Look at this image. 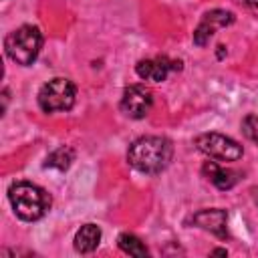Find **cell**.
Returning <instances> with one entry per match:
<instances>
[{
	"label": "cell",
	"instance_id": "3",
	"mask_svg": "<svg viewBox=\"0 0 258 258\" xmlns=\"http://www.w3.org/2000/svg\"><path fill=\"white\" fill-rule=\"evenodd\" d=\"M40 48H42V34H40V30H38L36 26H32V24H24V26L12 30V32L6 36V40H4V50H6V54H8L14 62H18V64H22V67L32 64V62L38 58Z\"/></svg>",
	"mask_w": 258,
	"mask_h": 258
},
{
	"label": "cell",
	"instance_id": "8",
	"mask_svg": "<svg viewBox=\"0 0 258 258\" xmlns=\"http://www.w3.org/2000/svg\"><path fill=\"white\" fill-rule=\"evenodd\" d=\"M181 62L179 60H169L167 56H157V58H143L135 64V73L143 81H155L161 83L167 79L169 71H179Z\"/></svg>",
	"mask_w": 258,
	"mask_h": 258
},
{
	"label": "cell",
	"instance_id": "9",
	"mask_svg": "<svg viewBox=\"0 0 258 258\" xmlns=\"http://www.w3.org/2000/svg\"><path fill=\"white\" fill-rule=\"evenodd\" d=\"M191 222H194L198 228L208 230V232H212L214 236H218V238H222V240L228 238V228H226L228 216H226V212L220 210V208H206V210H200L198 214H194Z\"/></svg>",
	"mask_w": 258,
	"mask_h": 258
},
{
	"label": "cell",
	"instance_id": "6",
	"mask_svg": "<svg viewBox=\"0 0 258 258\" xmlns=\"http://www.w3.org/2000/svg\"><path fill=\"white\" fill-rule=\"evenodd\" d=\"M153 105V95L145 85H129L121 97V111L131 119H143Z\"/></svg>",
	"mask_w": 258,
	"mask_h": 258
},
{
	"label": "cell",
	"instance_id": "14",
	"mask_svg": "<svg viewBox=\"0 0 258 258\" xmlns=\"http://www.w3.org/2000/svg\"><path fill=\"white\" fill-rule=\"evenodd\" d=\"M242 131L250 141L258 145V115H246L242 121Z\"/></svg>",
	"mask_w": 258,
	"mask_h": 258
},
{
	"label": "cell",
	"instance_id": "10",
	"mask_svg": "<svg viewBox=\"0 0 258 258\" xmlns=\"http://www.w3.org/2000/svg\"><path fill=\"white\" fill-rule=\"evenodd\" d=\"M202 173L218 187V189H230L236 185L238 181V173L232 169H226L222 165H218L216 161H206L202 167Z\"/></svg>",
	"mask_w": 258,
	"mask_h": 258
},
{
	"label": "cell",
	"instance_id": "7",
	"mask_svg": "<svg viewBox=\"0 0 258 258\" xmlns=\"http://www.w3.org/2000/svg\"><path fill=\"white\" fill-rule=\"evenodd\" d=\"M234 22V14L228 12V10H210L202 16L198 28L194 30V42L198 46H206L208 40L212 38V34L216 32V28H224V26H230Z\"/></svg>",
	"mask_w": 258,
	"mask_h": 258
},
{
	"label": "cell",
	"instance_id": "11",
	"mask_svg": "<svg viewBox=\"0 0 258 258\" xmlns=\"http://www.w3.org/2000/svg\"><path fill=\"white\" fill-rule=\"evenodd\" d=\"M101 242V228L95 224H85L75 234V250L81 254L93 252Z\"/></svg>",
	"mask_w": 258,
	"mask_h": 258
},
{
	"label": "cell",
	"instance_id": "16",
	"mask_svg": "<svg viewBox=\"0 0 258 258\" xmlns=\"http://www.w3.org/2000/svg\"><path fill=\"white\" fill-rule=\"evenodd\" d=\"M252 198H254V202L258 204V187H254V189H252Z\"/></svg>",
	"mask_w": 258,
	"mask_h": 258
},
{
	"label": "cell",
	"instance_id": "13",
	"mask_svg": "<svg viewBox=\"0 0 258 258\" xmlns=\"http://www.w3.org/2000/svg\"><path fill=\"white\" fill-rule=\"evenodd\" d=\"M117 242H119V248L125 252V254H129V256H137V258H143V256H147L149 254V250H147V246L137 238V236H133V234H121L119 238H117Z\"/></svg>",
	"mask_w": 258,
	"mask_h": 258
},
{
	"label": "cell",
	"instance_id": "4",
	"mask_svg": "<svg viewBox=\"0 0 258 258\" xmlns=\"http://www.w3.org/2000/svg\"><path fill=\"white\" fill-rule=\"evenodd\" d=\"M77 99V87L71 79L54 77L44 83L38 91V105L44 113L56 111H71Z\"/></svg>",
	"mask_w": 258,
	"mask_h": 258
},
{
	"label": "cell",
	"instance_id": "12",
	"mask_svg": "<svg viewBox=\"0 0 258 258\" xmlns=\"http://www.w3.org/2000/svg\"><path fill=\"white\" fill-rule=\"evenodd\" d=\"M73 159H75V151H73L71 147L62 145V147L54 149V151H52V153L46 157V163H44V167H54V169H60V171H64V169H69V167H71Z\"/></svg>",
	"mask_w": 258,
	"mask_h": 258
},
{
	"label": "cell",
	"instance_id": "2",
	"mask_svg": "<svg viewBox=\"0 0 258 258\" xmlns=\"http://www.w3.org/2000/svg\"><path fill=\"white\" fill-rule=\"evenodd\" d=\"M8 200H10L16 216L24 222L40 220L50 208V196L42 187L30 183V181L12 183L8 189Z\"/></svg>",
	"mask_w": 258,
	"mask_h": 258
},
{
	"label": "cell",
	"instance_id": "15",
	"mask_svg": "<svg viewBox=\"0 0 258 258\" xmlns=\"http://www.w3.org/2000/svg\"><path fill=\"white\" fill-rule=\"evenodd\" d=\"M244 2H246L250 8H258V0H244Z\"/></svg>",
	"mask_w": 258,
	"mask_h": 258
},
{
	"label": "cell",
	"instance_id": "5",
	"mask_svg": "<svg viewBox=\"0 0 258 258\" xmlns=\"http://www.w3.org/2000/svg\"><path fill=\"white\" fill-rule=\"evenodd\" d=\"M196 147L206 153L212 159L220 161H236L244 155V149L238 141L232 137H226L222 133H202L196 137Z\"/></svg>",
	"mask_w": 258,
	"mask_h": 258
},
{
	"label": "cell",
	"instance_id": "1",
	"mask_svg": "<svg viewBox=\"0 0 258 258\" xmlns=\"http://www.w3.org/2000/svg\"><path fill=\"white\" fill-rule=\"evenodd\" d=\"M173 157V145L169 139L159 137V135H145L135 139L129 145L127 151V161L133 169L141 173L155 175L163 171Z\"/></svg>",
	"mask_w": 258,
	"mask_h": 258
}]
</instances>
